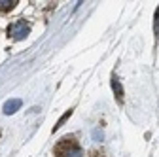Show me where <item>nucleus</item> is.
Masks as SVG:
<instances>
[{
	"mask_svg": "<svg viewBox=\"0 0 159 157\" xmlns=\"http://www.w3.org/2000/svg\"><path fill=\"white\" fill-rule=\"evenodd\" d=\"M70 115H72V110H66V112H65V114L61 115V119H59V121H57V125L53 127V131H57L59 127H63V125H65V121L68 119V117H70Z\"/></svg>",
	"mask_w": 159,
	"mask_h": 157,
	"instance_id": "423d86ee",
	"label": "nucleus"
},
{
	"mask_svg": "<svg viewBox=\"0 0 159 157\" xmlns=\"http://www.w3.org/2000/svg\"><path fill=\"white\" fill-rule=\"evenodd\" d=\"M15 4H17V0H0V10H2V11H10V10L15 8Z\"/></svg>",
	"mask_w": 159,
	"mask_h": 157,
	"instance_id": "39448f33",
	"label": "nucleus"
},
{
	"mask_svg": "<svg viewBox=\"0 0 159 157\" xmlns=\"http://www.w3.org/2000/svg\"><path fill=\"white\" fill-rule=\"evenodd\" d=\"M29 25L25 23V21H15V23H11L10 27H8V34H11V38L13 40H23V38L29 34Z\"/></svg>",
	"mask_w": 159,
	"mask_h": 157,
	"instance_id": "f03ea898",
	"label": "nucleus"
},
{
	"mask_svg": "<svg viewBox=\"0 0 159 157\" xmlns=\"http://www.w3.org/2000/svg\"><path fill=\"white\" fill-rule=\"evenodd\" d=\"M112 91H114V95L117 96V101L119 102H123V87H121V83H119V80L116 76H112Z\"/></svg>",
	"mask_w": 159,
	"mask_h": 157,
	"instance_id": "20e7f679",
	"label": "nucleus"
},
{
	"mask_svg": "<svg viewBox=\"0 0 159 157\" xmlns=\"http://www.w3.org/2000/svg\"><path fill=\"white\" fill-rule=\"evenodd\" d=\"M153 32H155V38H159V6L155 10V21H153Z\"/></svg>",
	"mask_w": 159,
	"mask_h": 157,
	"instance_id": "0eeeda50",
	"label": "nucleus"
},
{
	"mask_svg": "<svg viewBox=\"0 0 159 157\" xmlns=\"http://www.w3.org/2000/svg\"><path fill=\"white\" fill-rule=\"evenodd\" d=\"M53 155L55 157H82V148H80L74 136H65L53 148Z\"/></svg>",
	"mask_w": 159,
	"mask_h": 157,
	"instance_id": "f257e3e1",
	"label": "nucleus"
},
{
	"mask_svg": "<svg viewBox=\"0 0 159 157\" xmlns=\"http://www.w3.org/2000/svg\"><path fill=\"white\" fill-rule=\"evenodd\" d=\"M21 101H19V99H11V101H8L6 104H4V114L6 115H11V114H15L19 108H21Z\"/></svg>",
	"mask_w": 159,
	"mask_h": 157,
	"instance_id": "7ed1b4c3",
	"label": "nucleus"
}]
</instances>
